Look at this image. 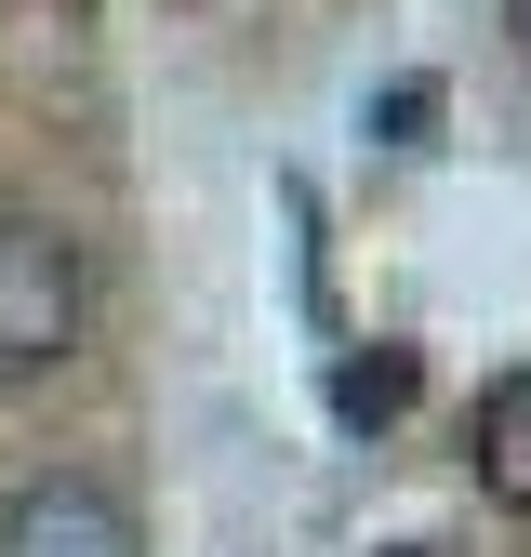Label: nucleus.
I'll use <instances>...</instances> for the list:
<instances>
[{"mask_svg": "<svg viewBox=\"0 0 531 557\" xmlns=\"http://www.w3.org/2000/svg\"><path fill=\"white\" fill-rule=\"evenodd\" d=\"M332 411H346V425H398V411H412V359H398V345L385 359H346L332 372Z\"/></svg>", "mask_w": 531, "mask_h": 557, "instance_id": "20e7f679", "label": "nucleus"}, {"mask_svg": "<svg viewBox=\"0 0 531 557\" xmlns=\"http://www.w3.org/2000/svg\"><path fill=\"white\" fill-rule=\"evenodd\" d=\"M94 332V252L53 213H0V385L66 372Z\"/></svg>", "mask_w": 531, "mask_h": 557, "instance_id": "f257e3e1", "label": "nucleus"}, {"mask_svg": "<svg viewBox=\"0 0 531 557\" xmlns=\"http://www.w3.org/2000/svg\"><path fill=\"white\" fill-rule=\"evenodd\" d=\"M505 40H518V66H531V0H505Z\"/></svg>", "mask_w": 531, "mask_h": 557, "instance_id": "39448f33", "label": "nucleus"}, {"mask_svg": "<svg viewBox=\"0 0 531 557\" xmlns=\"http://www.w3.org/2000/svg\"><path fill=\"white\" fill-rule=\"evenodd\" d=\"M465 451H479V492L531 518V359L479 385V425H465Z\"/></svg>", "mask_w": 531, "mask_h": 557, "instance_id": "7ed1b4c3", "label": "nucleus"}, {"mask_svg": "<svg viewBox=\"0 0 531 557\" xmlns=\"http://www.w3.org/2000/svg\"><path fill=\"white\" fill-rule=\"evenodd\" d=\"M385 557H439V544H385Z\"/></svg>", "mask_w": 531, "mask_h": 557, "instance_id": "423d86ee", "label": "nucleus"}, {"mask_svg": "<svg viewBox=\"0 0 531 557\" xmlns=\"http://www.w3.org/2000/svg\"><path fill=\"white\" fill-rule=\"evenodd\" d=\"M0 557H147V531H133V505L107 478L53 465V478H27V492L0 505Z\"/></svg>", "mask_w": 531, "mask_h": 557, "instance_id": "f03ea898", "label": "nucleus"}]
</instances>
